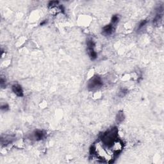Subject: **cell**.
I'll use <instances>...</instances> for the list:
<instances>
[{
    "mask_svg": "<svg viewBox=\"0 0 164 164\" xmlns=\"http://www.w3.org/2000/svg\"><path fill=\"white\" fill-rule=\"evenodd\" d=\"M31 137L34 138V140H41L45 137V133L42 130H37L33 132L32 135H31Z\"/></svg>",
    "mask_w": 164,
    "mask_h": 164,
    "instance_id": "cell-3",
    "label": "cell"
},
{
    "mask_svg": "<svg viewBox=\"0 0 164 164\" xmlns=\"http://www.w3.org/2000/svg\"><path fill=\"white\" fill-rule=\"evenodd\" d=\"M87 49H88V53L89 55L92 60H94L97 58V53L94 49V47H95V44H94V41L92 40H89L87 41Z\"/></svg>",
    "mask_w": 164,
    "mask_h": 164,
    "instance_id": "cell-2",
    "label": "cell"
},
{
    "mask_svg": "<svg viewBox=\"0 0 164 164\" xmlns=\"http://www.w3.org/2000/svg\"><path fill=\"white\" fill-rule=\"evenodd\" d=\"M103 85V81L98 76H95L90 79L88 83V87L90 90H95L101 88Z\"/></svg>",
    "mask_w": 164,
    "mask_h": 164,
    "instance_id": "cell-1",
    "label": "cell"
},
{
    "mask_svg": "<svg viewBox=\"0 0 164 164\" xmlns=\"http://www.w3.org/2000/svg\"><path fill=\"white\" fill-rule=\"evenodd\" d=\"M12 91H13L14 93L19 97H22L23 96V89L21 85L18 84H15L12 87Z\"/></svg>",
    "mask_w": 164,
    "mask_h": 164,
    "instance_id": "cell-4",
    "label": "cell"
},
{
    "mask_svg": "<svg viewBox=\"0 0 164 164\" xmlns=\"http://www.w3.org/2000/svg\"><path fill=\"white\" fill-rule=\"evenodd\" d=\"M123 117H123V113H118L117 118V119L118 120L119 122H121L122 121H123Z\"/></svg>",
    "mask_w": 164,
    "mask_h": 164,
    "instance_id": "cell-7",
    "label": "cell"
},
{
    "mask_svg": "<svg viewBox=\"0 0 164 164\" xmlns=\"http://www.w3.org/2000/svg\"><path fill=\"white\" fill-rule=\"evenodd\" d=\"M113 31H114V26L112 23L106 25L103 28V33L105 35H110L113 33Z\"/></svg>",
    "mask_w": 164,
    "mask_h": 164,
    "instance_id": "cell-5",
    "label": "cell"
},
{
    "mask_svg": "<svg viewBox=\"0 0 164 164\" xmlns=\"http://www.w3.org/2000/svg\"><path fill=\"white\" fill-rule=\"evenodd\" d=\"M146 23H147V21H142V22H140V24L138 25V30H140V29H141L142 28L143 26H145V24H146Z\"/></svg>",
    "mask_w": 164,
    "mask_h": 164,
    "instance_id": "cell-6",
    "label": "cell"
}]
</instances>
